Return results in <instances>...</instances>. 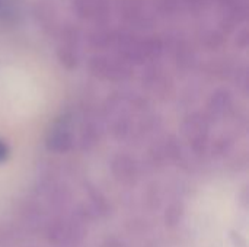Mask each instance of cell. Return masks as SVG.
Listing matches in <instances>:
<instances>
[]
</instances>
